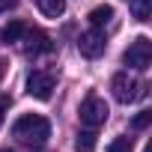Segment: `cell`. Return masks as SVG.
I'll list each match as a JSON object with an SVG mask.
<instances>
[{
	"label": "cell",
	"instance_id": "277c9868",
	"mask_svg": "<svg viewBox=\"0 0 152 152\" xmlns=\"http://www.w3.org/2000/svg\"><path fill=\"white\" fill-rule=\"evenodd\" d=\"M110 90H113V99H116V102H122V104H128V102H137V99L143 96V84H140L137 78H131L128 72H119V75H113Z\"/></svg>",
	"mask_w": 152,
	"mask_h": 152
},
{
	"label": "cell",
	"instance_id": "52a82bcc",
	"mask_svg": "<svg viewBox=\"0 0 152 152\" xmlns=\"http://www.w3.org/2000/svg\"><path fill=\"white\" fill-rule=\"evenodd\" d=\"M24 54H51L54 51V42H51V36H45L42 30H24Z\"/></svg>",
	"mask_w": 152,
	"mask_h": 152
},
{
	"label": "cell",
	"instance_id": "8fae6325",
	"mask_svg": "<svg viewBox=\"0 0 152 152\" xmlns=\"http://www.w3.org/2000/svg\"><path fill=\"white\" fill-rule=\"evenodd\" d=\"M131 15L137 21H149L152 15V0H131Z\"/></svg>",
	"mask_w": 152,
	"mask_h": 152
},
{
	"label": "cell",
	"instance_id": "ba28073f",
	"mask_svg": "<svg viewBox=\"0 0 152 152\" xmlns=\"http://www.w3.org/2000/svg\"><path fill=\"white\" fill-rule=\"evenodd\" d=\"M87 18H90V24H93V27H104V24H110V18H113V6L102 3V6H96Z\"/></svg>",
	"mask_w": 152,
	"mask_h": 152
},
{
	"label": "cell",
	"instance_id": "9c48e42d",
	"mask_svg": "<svg viewBox=\"0 0 152 152\" xmlns=\"http://www.w3.org/2000/svg\"><path fill=\"white\" fill-rule=\"evenodd\" d=\"M36 6H39L42 15H48V18H60V15L66 12V0H36Z\"/></svg>",
	"mask_w": 152,
	"mask_h": 152
},
{
	"label": "cell",
	"instance_id": "7a4b0ae2",
	"mask_svg": "<svg viewBox=\"0 0 152 152\" xmlns=\"http://www.w3.org/2000/svg\"><path fill=\"white\" fill-rule=\"evenodd\" d=\"M122 63L137 69V72H146L149 63H152V42H149V36H137L128 45V51L122 54Z\"/></svg>",
	"mask_w": 152,
	"mask_h": 152
},
{
	"label": "cell",
	"instance_id": "ac0fdd59",
	"mask_svg": "<svg viewBox=\"0 0 152 152\" xmlns=\"http://www.w3.org/2000/svg\"><path fill=\"white\" fill-rule=\"evenodd\" d=\"M0 152H9V149H0Z\"/></svg>",
	"mask_w": 152,
	"mask_h": 152
},
{
	"label": "cell",
	"instance_id": "5bb4252c",
	"mask_svg": "<svg viewBox=\"0 0 152 152\" xmlns=\"http://www.w3.org/2000/svg\"><path fill=\"white\" fill-rule=\"evenodd\" d=\"M149 122H152V113H149V110H140V113H137V116L131 119V125H134L137 131H140V128H146Z\"/></svg>",
	"mask_w": 152,
	"mask_h": 152
},
{
	"label": "cell",
	"instance_id": "30bf717a",
	"mask_svg": "<svg viewBox=\"0 0 152 152\" xmlns=\"http://www.w3.org/2000/svg\"><path fill=\"white\" fill-rule=\"evenodd\" d=\"M24 30H27V27H24V21H9V24L3 27V33H0V39H3L6 45H9V42H21Z\"/></svg>",
	"mask_w": 152,
	"mask_h": 152
},
{
	"label": "cell",
	"instance_id": "4fadbf2b",
	"mask_svg": "<svg viewBox=\"0 0 152 152\" xmlns=\"http://www.w3.org/2000/svg\"><path fill=\"white\" fill-rule=\"evenodd\" d=\"M107 152H134V143H131V137H116L107 146Z\"/></svg>",
	"mask_w": 152,
	"mask_h": 152
},
{
	"label": "cell",
	"instance_id": "8992f818",
	"mask_svg": "<svg viewBox=\"0 0 152 152\" xmlns=\"http://www.w3.org/2000/svg\"><path fill=\"white\" fill-rule=\"evenodd\" d=\"M104 48H107V42H104V33H102L99 27H93V30H87V33L78 36V51H81L84 57H90V60L102 57Z\"/></svg>",
	"mask_w": 152,
	"mask_h": 152
},
{
	"label": "cell",
	"instance_id": "5b68a950",
	"mask_svg": "<svg viewBox=\"0 0 152 152\" xmlns=\"http://www.w3.org/2000/svg\"><path fill=\"white\" fill-rule=\"evenodd\" d=\"M54 87H57V81H54L51 72H42V69L30 72V78H27V93H30L33 99L48 102V99L54 96Z\"/></svg>",
	"mask_w": 152,
	"mask_h": 152
},
{
	"label": "cell",
	"instance_id": "e0dca14e",
	"mask_svg": "<svg viewBox=\"0 0 152 152\" xmlns=\"http://www.w3.org/2000/svg\"><path fill=\"white\" fill-rule=\"evenodd\" d=\"M3 72H6V63H3V60H0V78H3Z\"/></svg>",
	"mask_w": 152,
	"mask_h": 152
},
{
	"label": "cell",
	"instance_id": "3957f363",
	"mask_svg": "<svg viewBox=\"0 0 152 152\" xmlns=\"http://www.w3.org/2000/svg\"><path fill=\"white\" fill-rule=\"evenodd\" d=\"M107 102L102 99V96H96V93H90L84 102H81V110H78V116H81V122L84 125H90V128H99L104 119H107Z\"/></svg>",
	"mask_w": 152,
	"mask_h": 152
},
{
	"label": "cell",
	"instance_id": "6da1fadb",
	"mask_svg": "<svg viewBox=\"0 0 152 152\" xmlns=\"http://www.w3.org/2000/svg\"><path fill=\"white\" fill-rule=\"evenodd\" d=\"M12 137H18L30 149H42L48 143V137H51V122L45 116H39V113H24L21 119H15Z\"/></svg>",
	"mask_w": 152,
	"mask_h": 152
},
{
	"label": "cell",
	"instance_id": "9a60e30c",
	"mask_svg": "<svg viewBox=\"0 0 152 152\" xmlns=\"http://www.w3.org/2000/svg\"><path fill=\"white\" fill-rule=\"evenodd\" d=\"M15 3H18V0H0V15H3V12H9Z\"/></svg>",
	"mask_w": 152,
	"mask_h": 152
},
{
	"label": "cell",
	"instance_id": "7c38bea8",
	"mask_svg": "<svg viewBox=\"0 0 152 152\" xmlns=\"http://www.w3.org/2000/svg\"><path fill=\"white\" fill-rule=\"evenodd\" d=\"M75 149H78V152H93L96 149V134L93 131H78V137H75Z\"/></svg>",
	"mask_w": 152,
	"mask_h": 152
},
{
	"label": "cell",
	"instance_id": "2e32d148",
	"mask_svg": "<svg viewBox=\"0 0 152 152\" xmlns=\"http://www.w3.org/2000/svg\"><path fill=\"white\" fill-rule=\"evenodd\" d=\"M3 113H6V99H0V125H3Z\"/></svg>",
	"mask_w": 152,
	"mask_h": 152
}]
</instances>
